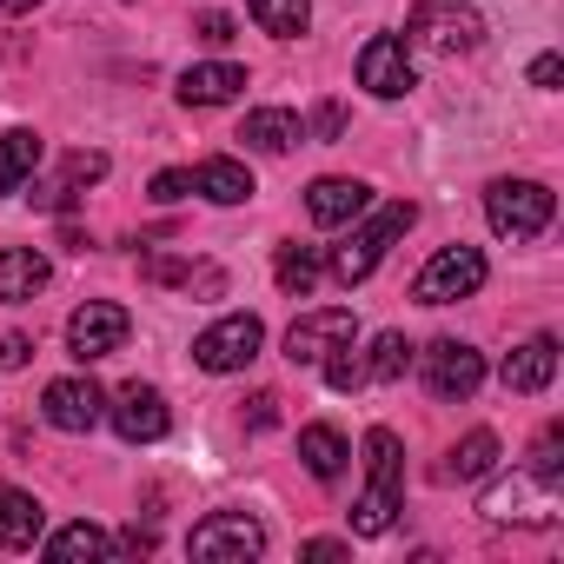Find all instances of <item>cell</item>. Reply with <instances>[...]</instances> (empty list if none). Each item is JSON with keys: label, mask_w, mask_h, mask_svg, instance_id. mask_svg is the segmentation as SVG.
<instances>
[{"label": "cell", "mask_w": 564, "mask_h": 564, "mask_svg": "<svg viewBox=\"0 0 564 564\" xmlns=\"http://www.w3.org/2000/svg\"><path fill=\"white\" fill-rule=\"evenodd\" d=\"M399 432H386V425H372L366 432V491H359V505H352V531L359 538H386L392 531V518H399Z\"/></svg>", "instance_id": "cell-1"}, {"label": "cell", "mask_w": 564, "mask_h": 564, "mask_svg": "<svg viewBox=\"0 0 564 564\" xmlns=\"http://www.w3.org/2000/svg\"><path fill=\"white\" fill-rule=\"evenodd\" d=\"M405 41L432 61H458L485 41V14L471 8V0H419L412 21H405Z\"/></svg>", "instance_id": "cell-2"}, {"label": "cell", "mask_w": 564, "mask_h": 564, "mask_svg": "<svg viewBox=\"0 0 564 564\" xmlns=\"http://www.w3.org/2000/svg\"><path fill=\"white\" fill-rule=\"evenodd\" d=\"M551 213H557V193H551L544 180H491V186H485V219H491V232L511 239V246L538 239V232L551 226Z\"/></svg>", "instance_id": "cell-3"}, {"label": "cell", "mask_w": 564, "mask_h": 564, "mask_svg": "<svg viewBox=\"0 0 564 564\" xmlns=\"http://www.w3.org/2000/svg\"><path fill=\"white\" fill-rule=\"evenodd\" d=\"M412 219H419V206H412V199L386 206V213H379V219H366L346 246H333V252H326V272L339 279V286H359V279H372V272H379V259L392 252V239H399Z\"/></svg>", "instance_id": "cell-4"}, {"label": "cell", "mask_w": 564, "mask_h": 564, "mask_svg": "<svg viewBox=\"0 0 564 564\" xmlns=\"http://www.w3.org/2000/svg\"><path fill=\"white\" fill-rule=\"evenodd\" d=\"M478 511H485L491 524H557V478H544V471L518 465L511 478L485 485Z\"/></svg>", "instance_id": "cell-5"}, {"label": "cell", "mask_w": 564, "mask_h": 564, "mask_svg": "<svg viewBox=\"0 0 564 564\" xmlns=\"http://www.w3.org/2000/svg\"><path fill=\"white\" fill-rule=\"evenodd\" d=\"M478 286H485V252L478 246H438L412 279V300L419 306H452V300H471Z\"/></svg>", "instance_id": "cell-6"}, {"label": "cell", "mask_w": 564, "mask_h": 564, "mask_svg": "<svg viewBox=\"0 0 564 564\" xmlns=\"http://www.w3.org/2000/svg\"><path fill=\"white\" fill-rule=\"evenodd\" d=\"M186 551H193L199 564H246V557L265 551V524H259L252 511H213V518L193 524Z\"/></svg>", "instance_id": "cell-7"}, {"label": "cell", "mask_w": 564, "mask_h": 564, "mask_svg": "<svg viewBox=\"0 0 564 564\" xmlns=\"http://www.w3.org/2000/svg\"><path fill=\"white\" fill-rule=\"evenodd\" d=\"M259 346H265V326L252 313H232V319H219L193 339V366L199 372H246L259 359Z\"/></svg>", "instance_id": "cell-8"}, {"label": "cell", "mask_w": 564, "mask_h": 564, "mask_svg": "<svg viewBox=\"0 0 564 564\" xmlns=\"http://www.w3.org/2000/svg\"><path fill=\"white\" fill-rule=\"evenodd\" d=\"M127 333H133L127 306H113V300H87V306L67 319V352H74L80 366H94V359L120 352V346H127Z\"/></svg>", "instance_id": "cell-9"}, {"label": "cell", "mask_w": 564, "mask_h": 564, "mask_svg": "<svg viewBox=\"0 0 564 564\" xmlns=\"http://www.w3.org/2000/svg\"><path fill=\"white\" fill-rule=\"evenodd\" d=\"M485 386V352L478 346H465V339H438L432 352H425V392L432 399H471Z\"/></svg>", "instance_id": "cell-10"}, {"label": "cell", "mask_w": 564, "mask_h": 564, "mask_svg": "<svg viewBox=\"0 0 564 564\" xmlns=\"http://www.w3.org/2000/svg\"><path fill=\"white\" fill-rule=\"evenodd\" d=\"M107 419H113V432L127 438V445H160L166 432H173V412H166V399L153 392V386H120L113 399H107Z\"/></svg>", "instance_id": "cell-11"}, {"label": "cell", "mask_w": 564, "mask_h": 564, "mask_svg": "<svg viewBox=\"0 0 564 564\" xmlns=\"http://www.w3.org/2000/svg\"><path fill=\"white\" fill-rule=\"evenodd\" d=\"M346 339H359V319L346 313V306H319V313H300L293 319V333H286V359L293 366H319L333 346H346Z\"/></svg>", "instance_id": "cell-12"}, {"label": "cell", "mask_w": 564, "mask_h": 564, "mask_svg": "<svg viewBox=\"0 0 564 564\" xmlns=\"http://www.w3.org/2000/svg\"><path fill=\"white\" fill-rule=\"evenodd\" d=\"M359 87H366V94H379V100L412 94V54H405V41H399V34H372V41L359 47Z\"/></svg>", "instance_id": "cell-13"}, {"label": "cell", "mask_w": 564, "mask_h": 564, "mask_svg": "<svg viewBox=\"0 0 564 564\" xmlns=\"http://www.w3.org/2000/svg\"><path fill=\"white\" fill-rule=\"evenodd\" d=\"M41 412H47V425L54 432H94L100 419H107V392L94 386V379H54L47 386V399H41Z\"/></svg>", "instance_id": "cell-14"}, {"label": "cell", "mask_w": 564, "mask_h": 564, "mask_svg": "<svg viewBox=\"0 0 564 564\" xmlns=\"http://www.w3.org/2000/svg\"><path fill=\"white\" fill-rule=\"evenodd\" d=\"M366 206H372V186H366V180H346V173H326V180H313V193H306L313 226H352Z\"/></svg>", "instance_id": "cell-15"}, {"label": "cell", "mask_w": 564, "mask_h": 564, "mask_svg": "<svg viewBox=\"0 0 564 564\" xmlns=\"http://www.w3.org/2000/svg\"><path fill=\"white\" fill-rule=\"evenodd\" d=\"M551 372H557V339L551 333H538V339H524L511 359H505V392H518V399H531V392H544L551 386Z\"/></svg>", "instance_id": "cell-16"}, {"label": "cell", "mask_w": 564, "mask_h": 564, "mask_svg": "<svg viewBox=\"0 0 564 564\" xmlns=\"http://www.w3.org/2000/svg\"><path fill=\"white\" fill-rule=\"evenodd\" d=\"M41 524H47V511H41L34 491L0 485V551H34L41 544Z\"/></svg>", "instance_id": "cell-17"}, {"label": "cell", "mask_w": 564, "mask_h": 564, "mask_svg": "<svg viewBox=\"0 0 564 564\" xmlns=\"http://www.w3.org/2000/svg\"><path fill=\"white\" fill-rule=\"evenodd\" d=\"M239 140L259 147V153H293V147L306 140V120H300L293 107H252L246 127H239Z\"/></svg>", "instance_id": "cell-18"}, {"label": "cell", "mask_w": 564, "mask_h": 564, "mask_svg": "<svg viewBox=\"0 0 564 564\" xmlns=\"http://www.w3.org/2000/svg\"><path fill=\"white\" fill-rule=\"evenodd\" d=\"M239 87H246V67H232V61H206V67L180 74L186 107H226V100H239Z\"/></svg>", "instance_id": "cell-19"}, {"label": "cell", "mask_w": 564, "mask_h": 564, "mask_svg": "<svg viewBox=\"0 0 564 564\" xmlns=\"http://www.w3.org/2000/svg\"><path fill=\"white\" fill-rule=\"evenodd\" d=\"M193 193H199V199H213V206H246L259 186H252V173H246L239 160L213 153V160H199V166H193Z\"/></svg>", "instance_id": "cell-20"}, {"label": "cell", "mask_w": 564, "mask_h": 564, "mask_svg": "<svg viewBox=\"0 0 564 564\" xmlns=\"http://www.w3.org/2000/svg\"><path fill=\"white\" fill-rule=\"evenodd\" d=\"M47 286V259L34 246H8L0 252V306H21Z\"/></svg>", "instance_id": "cell-21"}, {"label": "cell", "mask_w": 564, "mask_h": 564, "mask_svg": "<svg viewBox=\"0 0 564 564\" xmlns=\"http://www.w3.org/2000/svg\"><path fill=\"white\" fill-rule=\"evenodd\" d=\"M94 180H107V153H67L61 180H54V186H41L34 199H41V206H54V213H67V206L80 199V186H94Z\"/></svg>", "instance_id": "cell-22"}, {"label": "cell", "mask_w": 564, "mask_h": 564, "mask_svg": "<svg viewBox=\"0 0 564 564\" xmlns=\"http://www.w3.org/2000/svg\"><path fill=\"white\" fill-rule=\"evenodd\" d=\"M41 166V133L34 127H14V133H0V193H21Z\"/></svg>", "instance_id": "cell-23"}, {"label": "cell", "mask_w": 564, "mask_h": 564, "mask_svg": "<svg viewBox=\"0 0 564 564\" xmlns=\"http://www.w3.org/2000/svg\"><path fill=\"white\" fill-rule=\"evenodd\" d=\"M319 272H326V252L319 246H279V259H272L279 293H293V300H306L319 286Z\"/></svg>", "instance_id": "cell-24"}, {"label": "cell", "mask_w": 564, "mask_h": 564, "mask_svg": "<svg viewBox=\"0 0 564 564\" xmlns=\"http://www.w3.org/2000/svg\"><path fill=\"white\" fill-rule=\"evenodd\" d=\"M300 458H306V471L319 478V485H333L339 471H346V438H339V425H306L300 432Z\"/></svg>", "instance_id": "cell-25"}, {"label": "cell", "mask_w": 564, "mask_h": 564, "mask_svg": "<svg viewBox=\"0 0 564 564\" xmlns=\"http://www.w3.org/2000/svg\"><path fill=\"white\" fill-rule=\"evenodd\" d=\"M246 8L272 41H300L313 28V0H246Z\"/></svg>", "instance_id": "cell-26"}, {"label": "cell", "mask_w": 564, "mask_h": 564, "mask_svg": "<svg viewBox=\"0 0 564 564\" xmlns=\"http://www.w3.org/2000/svg\"><path fill=\"white\" fill-rule=\"evenodd\" d=\"M107 551H113V538H107L100 524H87V518L47 538V557H54V564H74V557H107Z\"/></svg>", "instance_id": "cell-27"}, {"label": "cell", "mask_w": 564, "mask_h": 564, "mask_svg": "<svg viewBox=\"0 0 564 564\" xmlns=\"http://www.w3.org/2000/svg\"><path fill=\"white\" fill-rule=\"evenodd\" d=\"M491 465H498V432H485V425H478V432H465V438H458V452H452L445 478H485Z\"/></svg>", "instance_id": "cell-28"}, {"label": "cell", "mask_w": 564, "mask_h": 564, "mask_svg": "<svg viewBox=\"0 0 564 564\" xmlns=\"http://www.w3.org/2000/svg\"><path fill=\"white\" fill-rule=\"evenodd\" d=\"M405 366H412V339L405 333H379L372 339V359H366V379L392 386V379H405Z\"/></svg>", "instance_id": "cell-29"}, {"label": "cell", "mask_w": 564, "mask_h": 564, "mask_svg": "<svg viewBox=\"0 0 564 564\" xmlns=\"http://www.w3.org/2000/svg\"><path fill=\"white\" fill-rule=\"evenodd\" d=\"M319 366H326V386H333V392H359V386H366V359L352 352V339H346V346H333Z\"/></svg>", "instance_id": "cell-30"}, {"label": "cell", "mask_w": 564, "mask_h": 564, "mask_svg": "<svg viewBox=\"0 0 564 564\" xmlns=\"http://www.w3.org/2000/svg\"><path fill=\"white\" fill-rule=\"evenodd\" d=\"M557 445H564V425L551 419V425L538 432V445H531V471H544V478H557V471H564V458H557Z\"/></svg>", "instance_id": "cell-31"}, {"label": "cell", "mask_w": 564, "mask_h": 564, "mask_svg": "<svg viewBox=\"0 0 564 564\" xmlns=\"http://www.w3.org/2000/svg\"><path fill=\"white\" fill-rule=\"evenodd\" d=\"M193 34H199L206 47H226V41H232V14H219V8H206V14L193 21Z\"/></svg>", "instance_id": "cell-32"}, {"label": "cell", "mask_w": 564, "mask_h": 564, "mask_svg": "<svg viewBox=\"0 0 564 564\" xmlns=\"http://www.w3.org/2000/svg\"><path fill=\"white\" fill-rule=\"evenodd\" d=\"M186 193H193V173H180V166L153 173V199H160V206H173V199H186Z\"/></svg>", "instance_id": "cell-33"}, {"label": "cell", "mask_w": 564, "mask_h": 564, "mask_svg": "<svg viewBox=\"0 0 564 564\" xmlns=\"http://www.w3.org/2000/svg\"><path fill=\"white\" fill-rule=\"evenodd\" d=\"M28 359H34V339H28V333H8V339H0V366H8V372L28 366Z\"/></svg>", "instance_id": "cell-34"}, {"label": "cell", "mask_w": 564, "mask_h": 564, "mask_svg": "<svg viewBox=\"0 0 564 564\" xmlns=\"http://www.w3.org/2000/svg\"><path fill=\"white\" fill-rule=\"evenodd\" d=\"M272 419H279V392H252V412H246V425H252V432H265Z\"/></svg>", "instance_id": "cell-35"}, {"label": "cell", "mask_w": 564, "mask_h": 564, "mask_svg": "<svg viewBox=\"0 0 564 564\" xmlns=\"http://www.w3.org/2000/svg\"><path fill=\"white\" fill-rule=\"evenodd\" d=\"M557 74H564V67H557V54H538V61H531V87H544V94H551V87H557Z\"/></svg>", "instance_id": "cell-36"}, {"label": "cell", "mask_w": 564, "mask_h": 564, "mask_svg": "<svg viewBox=\"0 0 564 564\" xmlns=\"http://www.w3.org/2000/svg\"><path fill=\"white\" fill-rule=\"evenodd\" d=\"M313 127H319V140H339V133H346V113H339V107H333V100H326V107H319V120H313Z\"/></svg>", "instance_id": "cell-37"}, {"label": "cell", "mask_w": 564, "mask_h": 564, "mask_svg": "<svg viewBox=\"0 0 564 564\" xmlns=\"http://www.w3.org/2000/svg\"><path fill=\"white\" fill-rule=\"evenodd\" d=\"M306 557H346V544H339V538H313Z\"/></svg>", "instance_id": "cell-38"}, {"label": "cell", "mask_w": 564, "mask_h": 564, "mask_svg": "<svg viewBox=\"0 0 564 564\" xmlns=\"http://www.w3.org/2000/svg\"><path fill=\"white\" fill-rule=\"evenodd\" d=\"M0 8H8V14H28V8H41V0H0Z\"/></svg>", "instance_id": "cell-39"}]
</instances>
